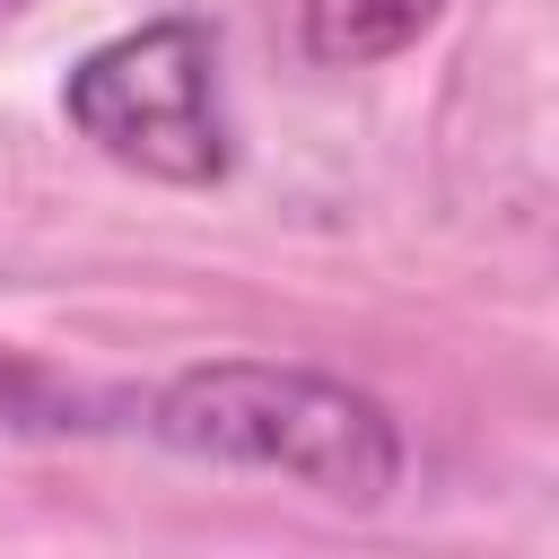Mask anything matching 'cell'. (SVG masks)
I'll return each instance as SVG.
<instances>
[{
	"label": "cell",
	"instance_id": "obj_1",
	"mask_svg": "<svg viewBox=\"0 0 559 559\" xmlns=\"http://www.w3.org/2000/svg\"><path fill=\"white\" fill-rule=\"evenodd\" d=\"M148 437L192 454V463H236V472H280L306 480L341 507H376L402 489V419L323 376V367H280V358H210L183 367L148 393Z\"/></svg>",
	"mask_w": 559,
	"mask_h": 559
},
{
	"label": "cell",
	"instance_id": "obj_2",
	"mask_svg": "<svg viewBox=\"0 0 559 559\" xmlns=\"http://www.w3.org/2000/svg\"><path fill=\"white\" fill-rule=\"evenodd\" d=\"M61 114L87 148L157 183L227 175V105H218V35L201 17H148L70 61Z\"/></svg>",
	"mask_w": 559,
	"mask_h": 559
},
{
	"label": "cell",
	"instance_id": "obj_3",
	"mask_svg": "<svg viewBox=\"0 0 559 559\" xmlns=\"http://www.w3.org/2000/svg\"><path fill=\"white\" fill-rule=\"evenodd\" d=\"M445 0H297V35L314 61L332 70H367V61H393L411 52L428 26H437Z\"/></svg>",
	"mask_w": 559,
	"mask_h": 559
}]
</instances>
